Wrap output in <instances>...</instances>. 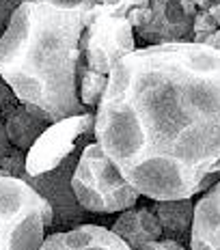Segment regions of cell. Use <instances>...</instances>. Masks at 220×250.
I'll return each instance as SVG.
<instances>
[{"mask_svg": "<svg viewBox=\"0 0 220 250\" xmlns=\"http://www.w3.org/2000/svg\"><path fill=\"white\" fill-rule=\"evenodd\" d=\"M106 86H108V76L97 74V71H93V69H87L85 74H82V78H80V100L88 110H93V108L99 106Z\"/></svg>", "mask_w": 220, "mask_h": 250, "instance_id": "15", "label": "cell"}, {"mask_svg": "<svg viewBox=\"0 0 220 250\" xmlns=\"http://www.w3.org/2000/svg\"><path fill=\"white\" fill-rule=\"evenodd\" d=\"M195 2H197V9H198V11H209L212 7L220 4V0H195Z\"/></svg>", "mask_w": 220, "mask_h": 250, "instance_id": "23", "label": "cell"}, {"mask_svg": "<svg viewBox=\"0 0 220 250\" xmlns=\"http://www.w3.org/2000/svg\"><path fill=\"white\" fill-rule=\"evenodd\" d=\"M11 140H9V134H7V127H4V123L0 121V162H2V158L11 151Z\"/></svg>", "mask_w": 220, "mask_h": 250, "instance_id": "21", "label": "cell"}, {"mask_svg": "<svg viewBox=\"0 0 220 250\" xmlns=\"http://www.w3.org/2000/svg\"><path fill=\"white\" fill-rule=\"evenodd\" d=\"M218 30V24L216 20L212 18V13L209 11H198L195 15V20H192V33H195V43H203L209 35H214Z\"/></svg>", "mask_w": 220, "mask_h": 250, "instance_id": "16", "label": "cell"}, {"mask_svg": "<svg viewBox=\"0 0 220 250\" xmlns=\"http://www.w3.org/2000/svg\"><path fill=\"white\" fill-rule=\"evenodd\" d=\"M24 0H0V35L7 30V26L11 24V18L15 15Z\"/></svg>", "mask_w": 220, "mask_h": 250, "instance_id": "19", "label": "cell"}, {"mask_svg": "<svg viewBox=\"0 0 220 250\" xmlns=\"http://www.w3.org/2000/svg\"><path fill=\"white\" fill-rule=\"evenodd\" d=\"M7 175H9V173H7V170H4V168H2V166H0V177H7Z\"/></svg>", "mask_w": 220, "mask_h": 250, "instance_id": "26", "label": "cell"}, {"mask_svg": "<svg viewBox=\"0 0 220 250\" xmlns=\"http://www.w3.org/2000/svg\"><path fill=\"white\" fill-rule=\"evenodd\" d=\"M102 4L106 7L108 13L128 20L134 26V30L149 24L151 13H154L151 0H102Z\"/></svg>", "mask_w": 220, "mask_h": 250, "instance_id": "14", "label": "cell"}, {"mask_svg": "<svg viewBox=\"0 0 220 250\" xmlns=\"http://www.w3.org/2000/svg\"><path fill=\"white\" fill-rule=\"evenodd\" d=\"M39 250H132L112 229L80 225L69 231H56L45 237Z\"/></svg>", "mask_w": 220, "mask_h": 250, "instance_id": "9", "label": "cell"}, {"mask_svg": "<svg viewBox=\"0 0 220 250\" xmlns=\"http://www.w3.org/2000/svg\"><path fill=\"white\" fill-rule=\"evenodd\" d=\"M209 13H212V18L216 20V24H218V28H220V4H216V7L209 9Z\"/></svg>", "mask_w": 220, "mask_h": 250, "instance_id": "25", "label": "cell"}, {"mask_svg": "<svg viewBox=\"0 0 220 250\" xmlns=\"http://www.w3.org/2000/svg\"><path fill=\"white\" fill-rule=\"evenodd\" d=\"M151 20L149 24L136 28V37L147 41L149 45L162 43H183L192 41V20L181 9V0H151Z\"/></svg>", "mask_w": 220, "mask_h": 250, "instance_id": "8", "label": "cell"}, {"mask_svg": "<svg viewBox=\"0 0 220 250\" xmlns=\"http://www.w3.org/2000/svg\"><path fill=\"white\" fill-rule=\"evenodd\" d=\"M91 136L95 138V112L52 123L26 153V173L44 175L59 168L73 151L88 145Z\"/></svg>", "mask_w": 220, "mask_h": 250, "instance_id": "5", "label": "cell"}, {"mask_svg": "<svg viewBox=\"0 0 220 250\" xmlns=\"http://www.w3.org/2000/svg\"><path fill=\"white\" fill-rule=\"evenodd\" d=\"M112 229L132 250H138L143 244L162 237V227L151 207H130L112 222Z\"/></svg>", "mask_w": 220, "mask_h": 250, "instance_id": "11", "label": "cell"}, {"mask_svg": "<svg viewBox=\"0 0 220 250\" xmlns=\"http://www.w3.org/2000/svg\"><path fill=\"white\" fill-rule=\"evenodd\" d=\"M195 199L151 201V211L160 220L162 237L175 242H190L192 220H195Z\"/></svg>", "mask_w": 220, "mask_h": 250, "instance_id": "12", "label": "cell"}, {"mask_svg": "<svg viewBox=\"0 0 220 250\" xmlns=\"http://www.w3.org/2000/svg\"><path fill=\"white\" fill-rule=\"evenodd\" d=\"M20 106H22L20 97L15 95V91L2 80V76H0V121L4 123Z\"/></svg>", "mask_w": 220, "mask_h": 250, "instance_id": "17", "label": "cell"}, {"mask_svg": "<svg viewBox=\"0 0 220 250\" xmlns=\"http://www.w3.org/2000/svg\"><path fill=\"white\" fill-rule=\"evenodd\" d=\"M0 166H2L11 177H18L20 179L22 173H26V151L18 149V147H11V151L2 158Z\"/></svg>", "mask_w": 220, "mask_h": 250, "instance_id": "18", "label": "cell"}, {"mask_svg": "<svg viewBox=\"0 0 220 250\" xmlns=\"http://www.w3.org/2000/svg\"><path fill=\"white\" fill-rule=\"evenodd\" d=\"M52 123L44 121V119L35 117L33 112L26 110V106H22L15 110L11 117L4 121V127H7V134H9V140H11L13 147L22 149L28 153L30 147L37 143V138L50 127Z\"/></svg>", "mask_w": 220, "mask_h": 250, "instance_id": "13", "label": "cell"}, {"mask_svg": "<svg viewBox=\"0 0 220 250\" xmlns=\"http://www.w3.org/2000/svg\"><path fill=\"white\" fill-rule=\"evenodd\" d=\"M205 45H209V48H216V50H220V28L216 30L214 35H209V37L203 41Z\"/></svg>", "mask_w": 220, "mask_h": 250, "instance_id": "24", "label": "cell"}, {"mask_svg": "<svg viewBox=\"0 0 220 250\" xmlns=\"http://www.w3.org/2000/svg\"><path fill=\"white\" fill-rule=\"evenodd\" d=\"M136 50V33L128 20L102 9V15L87 28V65L97 74L110 76L123 56Z\"/></svg>", "mask_w": 220, "mask_h": 250, "instance_id": "7", "label": "cell"}, {"mask_svg": "<svg viewBox=\"0 0 220 250\" xmlns=\"http://www.w3.org/2000/svg\"><path fill=\"white\" fill-rule=\"evenodd\" d=\"M95 0H24L0 37V76L48 123L91 112L80 100L87 9Z\"/></svg>", "mask_w": 220, "mask_h": 250, "instance_id": "2", "label": "cell"}, {"mask_svg": "<svg viewBox=\"0 0 220 250\" xmlns=\"http://www.w3.org/2000/svg\"><path fill=\"white\" fill-rule=\"evenodd\" d=\"M95 143L149 201L195 199L220 173V50L183 41L123 56L95 108Z\"/></svg>", "mask_w": 220, "mask_h": 250, "instance_id": "1", "label": "cell"}, {"mask_svg": "<svg viewBox=\"0 0 220 250\" xmlns=\"http://www.w3.org/2000/svg\"><path fill=\"white\" fill-rule=\"evenodd\" d=\"M181 9H183V13H186L188 18H195V15L198 13L195 0H181Z\"/></svg>", "mask_w": 220, "mask_h": 250, "instance_id": "22", "label": "cell"}, {"mask_svg": "<svg viewBox=\"0 0 220 250\" xmlns=\"http://www.w3.org/2000/svg\"><path fill=\"white\" fill-rule=\"evenodd\" d=\"M71 188L76 199L88 213L108 216L136 207L140 192L121 175V170L104 153L99 143H88L73 170Z\"/></svg>", "mask_w": 220, "mask_h": 250, "instance_id": "4", "label": "cell"}, {"mask_svg": "<svg viewBox=\"0 0 220 250\" xmlns=\"http://www.w3.org/2000/svg\"><path fill=\"white\" fill-rule=\"evenodd\" d=\"M138 250H188L181 242H175V239H166V237H160V239H154V242H147L143 244Z\"/></svg>", "mask_w": 220, "mask_h": 250, "instance_id": "20", "label": "cell"}, {"mask_svg": "<svg viewBox=\"0 0 220 250\" xmlns=\"http://www.w3.org/2000/svg\"><path fill=\"white\" fill-rule=\"evenodd\" d=\"M190 250H220V181L203 192L195 203Z\"/></svg>", "mask_w": 220, "mask_h": 250, "instance_id": "10", "label": "cell"}, {"mask_svg": "<svg viewBox=\"0 0 220 250\" xmlns=\"http://www.w3.org/2000/svg\"><path fill=\"white\" fill-rule=\"evenodd\" d=\"M52 225V205L33 186L0 177V250H39Z\"/></svg>", "mask_w": 220, "mask_h": 250, "instance_id": "3", "label": "cell"}, {"mask_svg": "<svg viewBox=\"0 0 220 250\" xmlns=\"http://www.w3.org/2000/svg\"><path fill=\"white\" fill-rule=\"evenodd\" d=\"M0 37H2V35H0Z\"/></svg>", "mask_w": 220, "mask_h": 250, "instance_id": "27", "label": "cell"}, {"mask_svg": "<svg viewBox=\"0 0 220 250\" xmlns=\"http://www.w3.org/2000/svg\"><path fill=\"white\" fill-rule=\"evenodd\" d=\"M85 147L76 149L59 168L50 170V173H44V175L22 173V177H20L26 184L33 186L52 205V211H54V225H52V229H56V231H69V229L87 225L88 216H91V213L78 203L76 192H73V188H71L73 170H76V164H78V160H80V153Z\"/></svg>", "mask_w": 220, "mask_h": 250, "instance_id": "6", "label": "cell"}]
</instances>
